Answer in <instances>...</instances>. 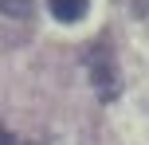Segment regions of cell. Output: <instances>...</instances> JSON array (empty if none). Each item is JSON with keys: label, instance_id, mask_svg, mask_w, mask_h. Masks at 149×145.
I'll return each mask as SVG.
<instances>
[{"label": "cell", "instance_id": "277c9868", "mask_svg": "<svg viewBox=\"0 0 149 145\" xmlns=\"http://www.w3.org/2000/svg\"><path fill=\"white\" fill-rule=\"evenodd\" d=\"M0 145H16V137H12V133L4 130V126H0Z\"/></svg>", "mask_w": 149, "mask_h": 145}, {"label": "cell", "instance_id": "3957f363", "mask_svg": "<svg viewBox=\"0 0 149 145\" xmlns=\"http://www.w3.org/2000/svg\"><path fill=\"white\" fill-rule=\"evenodd\" d=\"M0 12L12 16V20H24V16L31 12V0H0Z\"/></svg>", "mask_w": 149, "mask_h": 145}, {"label": "cell", "instance_id": "6da1fadb", "mask_svg": "<svg viewBox=\"0 0 149 145\" xmlns=\"http://www.w3.org/2000/svg\"><path fill=\"white\" fill-rule=\"evenodd\" d=\"M90 86L98 90V98H118L122 90V78H118V67H114V55L110 47H94L90 51Z\"/></svg>", "mask_w": 149, "mask_h": 145}, {"label": "cell", "instance_id": "7a4b0ae2", "mask_svg": "<svg viewBox=\"0 0 149 145\" xmlns=\"http://www.w3.org/2000/svg\"><path fill=\"white\" fill-rule=\"evenodd\" d=\"M47 8H51L55 20H63V24H79L82 16L90 12V0H47Z\"/></svg>", "mask_w": 149, "mask_h": 145}]
</instances>
